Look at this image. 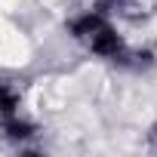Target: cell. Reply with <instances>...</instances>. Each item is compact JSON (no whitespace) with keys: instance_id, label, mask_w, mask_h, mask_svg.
Here are the masks:
<instances>
[{"instance_id":"6da1fadb","label":"cell","mask_w":157,"mask_h":157,"mask_svg":"<svg viewBox=\"0 0 157 157\" xmlns=\"http://www.w3.org/2000/svg\"><path fill=\"white\" fill-rule=\"evenodd\" d=\"M68 34L80 43L86 52H93L96 59L126 65L129 43L123 40V34L117 31V25H114L111 16H105V13H99V10H86V13L74 16V19L68 22Z\"/></svg>"},{"instance_id":"3957f363","label":"cell","mask_w":157,"mask_h":157,"mask_svg":"<svg viewBox=\"0 0 157 157\" xmlns=\"http://www.w3.org/2000/svg\"><path fill=\"white\" fill-rule=\"evenodd\" d=\"M13 114H22V93L13 83H0V120Z\"/></svg>"},{"instance_id":"277c9868","label":"cell","mask_w":157,"mask_h":157,"mask_svg":"<svg viewBox=\"0 0 157 157\" xmlns=\"http://www.w3.org/2000/svg\"><path fill=\"white\" fill-rule=\"evenodd\" d=\"M148 142H151V148L157 151V123H154V126L148 129Z\"/></svg>"},{"instance_id":"7a4b0ae2","label":"cell","mask_w":157,"mask_h":157,"mask_svg":"<svg viewBox=\"0 0 157 157\" xmlns=\"http://www.w3.org/2000/svg\"><path fill=\"white\" fill-rule=\"evenodd\" d=\"M0 129H3V136H6L10 142H19V145L37 136V126H34L31 120H25L22 114H13V117H3V120H0Z\"/></svg>"}]
</instances>
